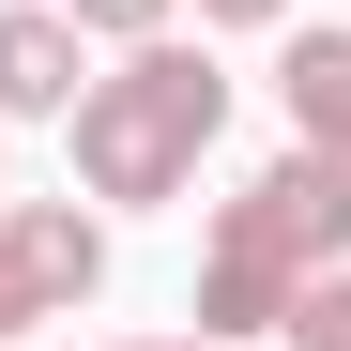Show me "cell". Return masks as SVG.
<instances>
[{
    "label": "cell",
    "instance_id": "6",
    "mask_svg": "<svg viewBox=\"0 0 351 351\" xmlns=\"http://www.w3.org/2000/svg\"><path fill=\"white\" fill-rule=\"evenodd\" d=\"M275 336H290V351H351V260H336V275H306V306H290Z\"/></svg>",
    "mask_w": 351,
    "mask_h": 351
},
{
    "label": "cell",
    "instance_id": "3",
    "mask_svg": "<svg viewBox=\"0 0 351 351\" xmlns=\"http://www.w3.org/2000/svg\"><path fill=\"white\" fill-rule=\"evenodd\" d=\"M0 245H16V275H31V321H77L107 290V214L92 199H0Z\"/></svg>",
    "mask_w": 351,
    "mask_h": 351
},
{
    "label": "cell",
    "instance_id": "8",
    "mask_svg": "<svg viewBox=\"0 0 351 351\" xmlns=\"http://www.w3.org/2000/svg\"><path fill=\"white\" fill-rule=\"evenodd\" d=\"M214 31H290V0H199Z\"/></svg>",
    "mask_w": 351,
    "mask_h": 351
},
{
    "label": "cell",
    "instance_id": "4",
    "mask_svg": "<svg viewBox=\"0 0 351 351\" xmlns=\"http://www.w3.org/2000/svg\"><path fill=\"white\" fill-rule=\"evenodd\" d=\"M77 77H92V31L62 0H0V123H62Z\"/></svg>",
    "mask_w": 351,
    "mask_h": 351
},
{
    "label": "cell",
    "instance_id": "2",
    "mask_svg": "<svg viewBox=\"0 0 351 351\" xmlns=\"http://www.w3.org/2000/svg\"><path fill=\"white\" fill-rule=\"evenodd\" d=\"M336 260H351V168L275 153L260 184L214 199V245H199V336H214V351L275 336L290 306H306V275H336Z\"/></svg>",
    "mask_w": 351,
    "mask_h": 351
},
{
    "label": "cell",
    "instance_id": "7",
    "mask_svg": "<svg viewBox=\"0 0 351 351\" xmlns=\"http://www.w3.org/2000/svg\"><path fill=\"white\" fill-rule=\"evenodd\" d=\"M62 16H77L92 46H138V31H168V0H62Z\"/></svg>",
    "mask_w": 351,
    "mask_h": 351
},
{
    "label": "cell",
    "instance_id": "5",
    "mask_svg": "<svg viewBox=\"0 0 351 351\" xmlns=\"http://www.w3.org/2000/svg\"><path fill=\"white\" fill-rule=\"evenodd\" d=\"M275 107H290V153L351 168V31H290V62H275Z\"/></svg>",
    "mask_w": 351,
    "mask_h": 351
},
{
    "label": "cell",
    "instance_id": "12",
    "mask_svg": "<svg viewBox=\"0 0 351 351\" xmlns=\"http://www.w3.org/2000/svg\"><path fill=\"white\" fill-rule=\"evenodd\" d=\"M0 199H16V184H0Z\"/></svg>",
    "mask_w": 351,
    "mask_h": 351
},
{
    "label": "cell",
    "instance_id": "1",
    "mask_svg": "<svg viewBox=\"0 0 351 351\" xmlns=\"http://www.w3.org/2000/svg\"><path fill=\"white\" fill-rule=\"evenodd\" d=\"M77 199H184L199 184V153L229 138V62L214 46H184V31H138L107 77H77Z\"/></svg>",
    "mask_w": 351,
    "mask_h": 351
},
{
    "label": "cell",
    "instance_id": "9",
    "mask_svg": "<svg viewBox=\"0 0 351 351\" xmlns=\"http://www.w3.org/2000/svg\"><path fill=\"white\" fill-rule=\"evenodd\" d=\"M31 321V275H16V245H0V336H16Z\"/></svg>",
    "mask_w": 351,
    "mask_h": 351
},
{
    "label": "cell",
    "instance_id": "11",
    "mask_svg": "<svg viewBox=\"0 0 351 351\" xmlns=\"http://www.w3.org/2000/svg\"><path fill=\"white\" fill-rule=\"evenodd\" d=\"M0 351H16V336H0Z\"/></svg>",
    "mask_w": 351,
    "mask_h": 351
},
{
    "label": "cell",
    "instance_id": "10",
    "mask_svg": "<svg viewBox=\"0 0 351 351\" xmlns=\"http://www.w3.org/2000/svg\"><path fill=\"white\" fill-rule=\"evenodd\" d=\"M123 351H214V336H123Z\"/></svg>",
    "mask_w": 351,
    "mask_h": 351
}]
</instances>
